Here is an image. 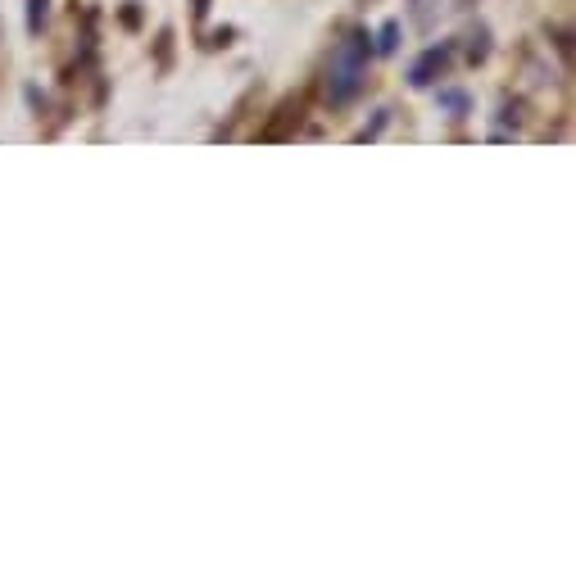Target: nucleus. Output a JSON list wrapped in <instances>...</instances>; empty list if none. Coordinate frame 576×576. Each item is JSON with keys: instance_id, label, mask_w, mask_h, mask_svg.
<instances>
[{"instance_id": "f257e3e1", "label": "nucleus", "mask_w": 576, "mask_h": 576, "mask_svg": "<svg viewBox=\"0 0 576 576\" xmlns=\"http://www.w3.org/2000/svg\"><path fill=\"white\" fill-rule=\"evenodd\" d=\"M363 73H368V37L354 32L350 41H341L332 55V69H327V96L332 105H350L363 87Z\"/></svg>"}, {"instance_id": "f03ea898", "label": "nucleus", "mask_w": 576, "mask_h": 576, "mask_svg": "<svg viewBox=\"0 0 576 576\" xmlns=\"http://www.w3.org/2000/svg\"><path fill=\"white\" fill-rule=\"evenodd\" d=\"M445 64H450V50H445V46H431L427 55L413 59L409 82H413V87H431V82H436L440 73H445Z\"/></svg>"}, {"instance_id": "7ed1b4c3", "label": "nucleus", "mask_w": 576, "mask_h": 576, "mask_svg": "<svg viewBox=\"0 0 576 576\" xmlns=\"http://www.w3.org/2000/svg\"><path fill=\"white\" fill-rule=\"evenodd\" d=\"M46 23V0H28V32H41Z\"/></svg>"}, {"instance_id": "20e7f679", "label": "nucleus", "mask_w": 576, "mask_h": 576, "mask_svg": "<svg viewBox=\"0 0 576 576\" xmlns=\"http://www.w3.org/2000/svg\"><path fill=\"white\" fill-rule=\"evenodd\" d=\"M395 37H400V23H386V28H381V41H377L381 55H391L395 50Z\"/></svg>"}, {"instance_id": "39448f33", "label": "nucleus", "mask_w": 576, "mask_h": 576, "mask_svg": "<svg viewBox=\"0 0 576 576\" xmlns=\"http://www.w3.org/2000/svg\"><path fill=\"white\" fill-rule=\"evenodd\" d=\"M445 105H450V109H463V105H468V100H463L459 91H445Z\"/></svg>"}]
</instances>
